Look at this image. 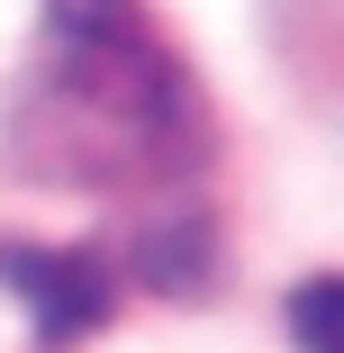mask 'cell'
Instances as JSON below:
<instances>
[{
	"label": "cell",
	"instance_id": "obj_1",
	"mask_svg": "<svg viewBox=\"0 0 344 353\" xmlns=\"http://www.w3.org/2000/svg\"><path fill=\"white\" fill-rule=\"evenodd\" d=\"M172 54L136 0H45L28 91L10 109V154L37 181H136L172 172Z\"/></svg>",
	"mask_w": 344,
	"mask_h": 353
},
{
	"label": "cell",
	"instance_id": "obj_2",
	"mask_svg": "<svg viewBox=\"0 0 344 353\" xmlns=\"http://www.w3.org/2000/svg\"><path fill=\"white\" fill-rule=\"evenodd\" d=\"M0 290H19L45 344H82L109 317V263L54 254V245H0Z\"/></svg>",
	"mask_w": 344,
	"mask_h": 353
},
{
	"label": "cell",
	"instance_id": "obj_3",
	"mask_svg": "<svg viewBox=\"0 0 344 353\" xmlns=\"http://www.w3.org/2000/svg\"><path fill=\"white\" fill-rule=\"evenodd\" d=\"M290 335L299 353H344V272H317L290 290Z\"/></svg>",
	"mask_w": 344,
	"mask_h": 353
}]
</instances>
